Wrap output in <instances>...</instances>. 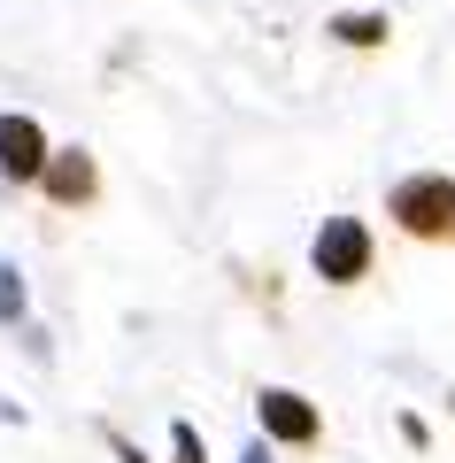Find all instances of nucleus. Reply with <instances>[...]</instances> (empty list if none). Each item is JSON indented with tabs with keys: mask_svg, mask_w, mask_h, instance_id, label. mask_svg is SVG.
I'll list each match as a JSON object with an SVG mask.
<instances>
[{
	"mask_svg": "<svg viewBox=\"0 0 455 463\" xmlns=\"http://www.w3.org/2000/svg\"><path fill=\"white\" fill-rule=\"evenodd\" d=\"M386 216L409 240H455V178L448 170H417L386 194Z\"/></svg>",
	"mask_w": 455,
	"mask_h": 463,
	"instance_id": "nucleus-1",
	"label": "nucleus"
},
{
	"mask_svg": "<svg viewBox=\"0 0 455 463\" xmlns=\"http://www.w3.org/2000/svg\"><path fill=\"white\" fill-rule=\"evenodd\" d=\"M309 270H317L325 286L371 279V224H363V216H325L317 240H309Z\"/></svg>",
	"mask_w": 455,
	"mask_h": 463,
	"instance_id": "nucleus-2",
	"label": "nucleus"
},
{
	"mask_svg": "<svg viewBox=\"0 0 455 463\" xmlns=\"http://www.w3.org/2000/svg\"><path fill=\"white\" fill-rule=\"evenodd\" d=\"M255 425L270 432L278 448H309L317 432H325V417H317L309 394H293V386H262L255 394Z\"/></svg>",
	"mask_w": 455,
	"mask_h": 463,
	"instance_id": "nucleus-3",
	"label": "nucleus"
},
{
	"mask_svg": "<svg viewBox=\"0 0 455 463\" xmlns=\"http://www.w3.org/2000/svg\"><path fill=\"white\" fill-rule=\"evenodd\" d=\"M47 132H39V116L8 109L0 116V170H8V185H39V170H47Z\"/></svg>",
	"mask_w": 455,
	"mask_h": 463,
	"instance_id": "nucleus-4",
	"label": "nucleus"
},
{
	"mask_svg": "<svg viewBox=\"0 0 455 463\" xmlns=\"http://www.w3.org/2000/svg\"><path fill=\"white\" fill-rule=\"evenodd\" d=\"M39 185H47V201H62V209H85V201L100 194V163L85 147H54L47 170H39Z\"/></svg>",
	"mask_w": 455,
	"mask_h": 463,
	"instance_id": "nucleus-5",
	"label": "nucleus"
},
{
	"mask_svg": "<svg viewBox=\"0 0 455 463\" xmlns=\"http://www.w3.org/2000/svg\"><path fill=\"white\" fill-rule=\"evenodd\" d=\"M325 32L340 39V47H386V32H393V24L378 16V8H347V16H332Z\"/></svg>",
	"mask_w": 455,
	"mask_h": 463,
	"instance_id": "nucleus-6",
	"label": "nucleus"
},
{
	"mask_svg": "<svg viewBox=\"0 0 455 463\" xmlns=\"http://www.w3.org/2000/svg\"><path fill=\"white\" fill-rule=\"evenodd\" d=\"M32 317V286H24V270L0 255V325H24Z\"/></svg>",
	"mask_w": 455,
	"mask_h": 463,
	"instance_id": "nucleus-7",
	"label": "nucleus"
},
{
	"mask_svg": "<svg viewBox=\"0 0 455 463\" xmlns=\"http://www.w3.org/2000/svg\"><path fill=\"white\" fill-rule=\"evenodd\" d=\"M170 463H209V448H201V432L185 425V417L170 425Z\"/></svg>",
	"mask_w": 455,
	"mask_h": 463,
	"instance_id": "nucleus-8",
	"label": "nucleus"
},
{
	"mask_svg": "<svg viewBox=\"0 0 455 463\" xmlns=\"http://www.w3.org/2000/svg\"><path fill=\"white\" fill-rule=\"evenodd\" d=\"M393 425H402V440H409V448H432V425H424L417 410H402V417H393Z\"/></svg>",
	"mask_w": 455,
	"mask_h": 463,
	"instance_id": "nucleus-9",
	"label": "nucleus"
},
{
	"mask_svg": "<svg viewBox=\"0 0 455 463\" xmlns=\"http://www.w3.org/2000/svg\"><path fill=\"white\" fill-rule=\"evenodd\" d=\"M240 463H278V440H270V432H262V440H247V448H240Z\"/></svg>",
	"mask_w": 455,
	"mask_h": 463,
	"instance_id": "nucleus-10",
	"label": "nucleus"
},
{
	"mask_svg": "<svg viewBox=\"0 0 455 463\" xmlns=\"http://www.w3.org/2000/svg\"><path fill=\"white\" fill-rule=\"evenodd\" d=\"M109 448H116V463H147V456H139V448H131V440H124V432H109Z\"/></svg>",
	"mask_w": 455,
	"mask_h": 463,
	"instance_id": "nucleus-11",
	"label": "nucleus"
},
{
	"mask_svg": "<svg viewBox=\"0 0 455 463\" xmlns=\"http://www.w3.org/2000/svg\"><path fill=\"white\" fill-rule=\"evenodd\" d=\"M0 425H24V402H8V394H0Z\"/></svg>",
	"mask_w": 455,
	"mask_h": 463,
	"instance_id": "nucleus-12",
	"label": "nucleus"
}]
</instances>
